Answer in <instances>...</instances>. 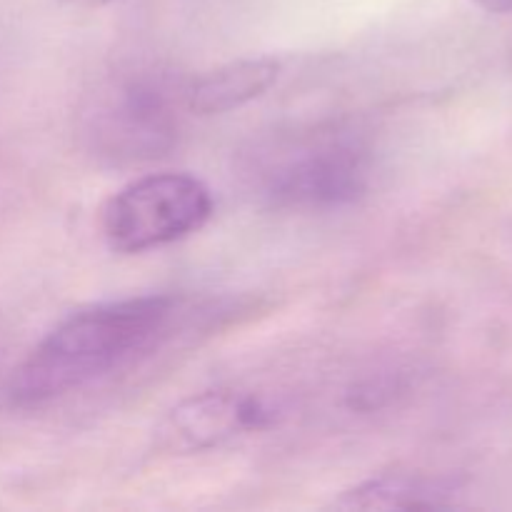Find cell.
Returning <instances> with one entry per match:
<instances>
[{
	"label": "cell",
	"mask_w": 512,
	"mask_h": 512,
	"mask_svg": "<svg viewBox=\"0 0 512 512\" xmlns=\"http://www.w3.org/2000/svg\"><path fill=\"white\" fill-rule=\"evenodd\" d=\"M453 483L418 473H383L345 490L340 510H430L453 505Z\"/></svg>",
	"instance_id": "cell-7"
},
{
	"label": "cell",
	"mask_w": 512,
	"mask_h": 512,
	"mask_svg": "<svg viewBox=\"0 0 512 512\" xmlns=\"http://www.w3.org/2000/svg\"><path fill=\"white\" fill-rule=\"evenodd\" d=\"M213 215L208 185L188 173L130 180L100 210V233L115 253H145L198 233Z\"/></svg>",
	"instance_id": "cell-3"
},
{
	"label": "cell",
	"mask_w": 512,
	"mask_h": 512,
	"mask_svg": "<svg viewBox=\"0 0 512 512\" xmlns=\"http://www.w3.org/2000/svg\"><path fill=\"white\" fill-rule=\"evenodd\" d=\"M255 190L278 208H340L368 190L370 150L350 130L290 133L255 153Z\"/></svg>",
	"instance_id": "cell-2"
},
{
	"label": "cell",
	"mask_w": 512,
	"mask_h": 512,
	"mask_svg": "<svg viewBox=\"0 0 512 512\" xmlns=\"http://www.w3.org/2000/svg\"><path fill=\"white\" fill-rule=\"evenodd\" d=\"M188 88L163 73H135L110 85L90 113L93 148L110 160H153L175 145Z\"/></svg>",
	"instance_id": "cell-4"
},
{
	"label": "cell",
	"mask_w": 512,
	"mask_h": 512,
	"mask_svg": "<svg viewBox=\"0 0 512 512\" xmlns=\"http://www.w3.org/2000/svg\"><path fill=\"white\" fill-rule=\"evenodd\" d=\"M265 418L268 410L260 400L210 390L170 410L158 428V445L168 453H200L233 435L260 428Z\"/></svg>",
	"instance_id": "cell-5"
},
{
	"label": "cell",
	"mask_w": 512,
	"mask_h": 512,
	"mask_svg": "<svg viewBox=\"0 0 512 512\" xmlns=\"http://www.w3.org/2000/svg\"><path fill=\"white\" fill-rule=\"evenodd\" d=\"M280 78L275 58H240L218 65L188 85V110L195 115H225L263 98Z\"/></svg>",
	"instance_id": "cell-6"
},
{
	"label": "cell",
	"mask_w": 512,
	"mask_h": 512,
	"mask_svg": "<svg viewBox=\"0 0 512 512\" xmlns=\"http://www.w3.org/2000/svg\"><path fill=\"white\" fill-rule=\"evenodd\" d=\"M168 295H138L78 310L55 325L10 378L13 408H40L123 368L160 340L175 318Z\"/></svg>",
	"instance_id": "cell-1"
},
{
	"label": "cell",
	"mask_w": 512,
	"mask_h": 512,
	"mask_svg": "<svg viewBox=\"0 0 512 512\" xmlns=\"http://www.w3.org/2000/svg\"><path fill=\"white\" fill-rule=\"evenodd\" d=\"M475 3L483 10H488V13H512V0H475Z\"/></svg>",
	"instance_id": "cell-8"
},
{
	"label": "cell",
	"mask_w": 512,
	"mask_h": 512,
	"mask_svg": "<svg viewBox=\"0 0 512 512\" xmlns=\"http://www.w3.org/2000/svg\"><path fill=\"white\" fill-rule=\"evenodd\" d=\"M68 3L80 5V8H100V5H108L113 0H68Z\"/></svg>",
	"instance_id": "cell-9"
}]
</instances>
